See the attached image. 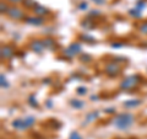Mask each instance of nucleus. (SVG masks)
<instances>
[{
    "label": "nucleus",
    "instance_id": "f257e3e1",
    "mask_svg": "<svg viewBox=\"0 0 147 139\" xmlns=\"http://www.w3.org/2000/svg\"><path fill=\"white\" fill-rule=\"evenodd\" d=\"M134 123H135V116L129 112L118 113L112 119V124L119 131H127Z\"/></svg>",
    "mask_w": 147,
    "mask_h": 139
},
{
    "label": "nucleus",
    "instance_id": "f03ea898",
    "mask_svg": "<svg viewBox=\"0 0 147 139\" xmlns=\"http://www.w3.org/2000/svg\"><path fill=\"white\" fill-rule=\"evenodd\" d=\"M36 123V118L33 116H27L25 118H16L11 122L12 128H15L16 131H26V129L31 128Z\"/></svg>",
    "mask_w": 147,
    "mask_h": 139
},
{
    "label": "nucleus",
    "instance_id": "7ed1b4c3",
    "mask_svg": "<svg viewBox=\"0 0 147 139\" xmlns=\"http://www.w3.org/2000/svg\"><path fill=\"white\" fill-rule=\"evenodd\" d=\"M141 81V76L137 75V74H134V75H130V76H126L124 80L120 82V89L121 90H130V89H134L139 85V82Z\"/></svg>",
    "mask_w": 147,
    "mask_h": 139
},
{
    "label": "nucleus",
    "instance_id": "20e7f679",
    "mask_svg": "<svg viewBox=\"0 0 147 139\" xmlns=\"http://www.w3.org/2000/svg\"><path fill=\"white\" fill-rule=\"evenodd\" d=\"M82 52V47H81V43L80 42H72L67 46V47L63 50V54L65 58H69L71 59L74 57H76V55L81 54Z\"/></svg>",
    "mask_w": 147,
    "mask_h": 139
},
{
    "label": "nucleus",
    "instance_id": "39448f33",
    "mask_svg": "<svg viewBox=\"0 0 147 139\" xmlns=\"http://www.w3.org/2000/svg\"><path fill=\"white\" fill-rule=\"evenodd\" d=\"M104 73L109 78H115L120 74V67L115 62H110L104 67Z\"/></svg>",
    "mask_w": 147,
    "mask_h": 139
},
{
    "label": "nucleus",
    "instance_id": "423d86ee",
    "mask_svg": "<svg viewBox=\"0 0 147 139\" xmlns=\"http://www.w3.org/2000/svg\"><path fill=\"white\" fill-rule=\"evenodd\" d=\"M6 15L10 17L11 20H15V21L25 20V18H26L24 11H22L20 7H16V6H12V7L9 9V11L6 12Z\"/></svg>",
    "mask_w": 147,
    "mask_h": 139
},
{
    "label": "nucleus",
    "instance_id": "0eeeda50",
    "mask_svg": "<svg viewBox=\"0 0 147 139\" xmlns=\"http://www.w3.org/2000/svg\"><path fill=\"white\" fill-rule=\"evenodd\" d=\"M30 49L32 52H34L37 54H40L44 52V43H43V40H33L32 42L30 43Z\"/></svg>",
    "mask_w": 147,
    "mask_h": 139
},
{
    "label": "nucleus",
    "instance_id": "6e6552de",
    "mask_svg": "<svg viewBox=\"0 0 147 139\" xmlns=\"http://www.w3.org/2000/svg\"><path fill=\"white\" fill-rule=\"evenodd\" d=\"M25 22L27 25H31V26H42L44 24V18L40 17V16H27L25 18Z\"/></svg>",
    "mask_w": 147,
    "mask_h": 139
},
{
    "label": "nucleus",
    "instance_id": "1a4fd4ad",
    "mask_svg": "<svg viewBox=\"0 0 147 139\" xmlns=\"http://www.w3.org/2000/svg\"><path fill=\"white\" fill-rule=\"evenodd\" d=\"M99 114H100V112L98 110H94V111H91V112H88L86 114V117H85V121L82 122V126H87V124H90L93 121H96V119L99 117Z\"/></svg>",
    "mask_w": 147,
    "mask_h": 139
},
{
    "label": "nucleus",
    "instance_id": "9d476101",
    "mask_svg": "<svg viewBox=\"0 0 147 139\" xmlns=\"http://www.w3.org/2000/svg\"><path fill=\"white\" fill-rule=\"evenodd\" d=\"M0 54H1L3 59H11L13 57V54H15V50H13L11 46H3Z\"/></svg>",
    "mask_w": 147,
    "mask_h": 139
},
{
    "label": "nucleus",
    "instance_id": "9b49d317",
    "mask_svg": "<svg viewBox=\"0 0 147 139\" xmlns=\"http://www.w3.org/2000/svg\"><path fill=\"white\" fill-rule=\"evenodd\" d=\"M142 104V100L141 99H130V100H126L123 102V106L126 108H136Z\"/></svg>",
    "mask_w": 147,
    "mask_h": 139
},
{
    "label": "nucleus",
    "instance_id": "f8f14e48",
    "mask_svg": "<svg viewBox=\"0 0 147 139\" xmlns=\"http://www.w3.org/2000/svg\"><path fill=\"white\" fill-rule=\"evenodd\" d=\"M33 11H34V14L37 16H44V15H48L49 14V10L45 6H43V5H40V4H36V6L33 7Z\"/></svg>",
    "mask_w": 147,
    "mask_h": 139
},
{
    "label": "nucleus",
    "instance_id": "ddd939ff",
    "mask_svg": "<svg viewBox=\"0 0 147 139\" xmlns=\"http://www.w3.org/2000/svg\"><path fill=\"white\" fill-rule=\"evenodd\" d=\"M43 43H44L45 49H48V50H54L55 48H57V42H55L53 38H50V37H48V38H44Z\"/></svg>",
    "mask_w": 147,
    "mask_h": 139
},
{
    "label": "nucleus",
    "instance_id": "4468645a",
    "mask_svg": "<svg viewBox=\"0 0 147 139\" xmlns=\"http://www.w3.org/2000/svg\"><path fill=\"white\" fill-rule=\"evenodd\" d=\"M69 104H70L71 107H74L75 110H81V108L85 107V102L80 99H71L69 101Z\"/></svg>",
    "mask_w": 147,
    "mask_h": 139
},
{
    "label": "nucleus",
    "instance_id": "2eb2a0df",
    "mask_svg": "<svg viewBox=\"0 0 147 139\" xmlns=\"http://www.w3.org/2000/svg\"><path fill=\"white\" fill-rule=\"evenodd\" d=\"M27 104H28L32 108H38V107H39V104H38V101H37V99H36L34 95H30V96H28Z\"/></svg>",
    "mask_w": 147,
    "mask_h": 139
},
{
    "label": "nucleus",
    "instance_id": "dca6fc26",
    "mask_svg": "<svg viewBox=\"0 0 147 139\" xmlns=\"http://www.w3.org/2000/svg\"><path fill=\"white\" fill-rule=\"evenodd\" d=\"M129 15L132 16L134 18H140L142 16V11H140L139 9L134 7V9H130V10H129Z\"/></svg>",
    "mask_w": 147,
    "mask_h": 139
},
{
    "label": "nucleus",
    "instance_id": "f3484780",
    "mask_svg": "<svg viewBox=\"0 0 147 139\" xmlns=\"http://www.w3.org/2000/svg\"><path fill=\"white\" fill-rule=\"evenodd\" d=\"M81 26L84 27L85 30H90V29L93 27V21L91 20V17H88V18H86V20H84L81 22Z\"/></svg>",
    "mask_w": 147,
    "mask_h": 139
},
{
    "label": "nucleus",
    "instance_id": "a211bd4d",
    "mask_svg": "<svg viewBox=\"0 0 147 139\" xmlns=\"http://www.w3.org/2000/svg\"><path fill=\"white\" fill-rule=\"evenodd\" d=\"M0 85H1L3 89H7V87H9V82H7L6 76L4 75V74L0 75Z\"/></svg>",
    "mask_w": 147,
    "mask_h": 139
},
{
    "label": "nucleus",
    "instance_id": "6ab92c4d",
    "mask_svg": "<svg viewBox=\"0 0 147 139\" xmlns=\"http://www.w3.org/2000/svg\"><path fill=\"white\" fill-rule=\"evenodd\" d=\"M87 9H88V3L84 1V0L80 1L79 5H77V10H79V11H85V10H87Z\"/></svg>",
    "mask_w": 147,
    "mask_h": 139
},
{
    "label": "nucleus",
    "instance_id": "aec40b11",
    "mask_svg": "<svg viewBox=\"0 0 147 139\" xmlns=\"http://www.w3.org/2000/svg\"><path fill=\"white\" fill-rule=\"evenodd\" d=\"M100 15H102V12H100L98 9H92V10H90V12H88V17H97Z\"/></svg>",
    "mask_w": 147,
    "mask_h": 139
},
{
    "label": "nucleus",
    "instance_id": "412c9836",
    "mask_svg": "<svg viewBox=\"0 0 147 139\" xmlns=\"http://www.w3.org/2000/svg\"><path fill=\"white\" fill-rule=\"evenodd\" d=\"M136 9H139L140 11H142L144 10V9L146 7V1L145 0H137L136 1V6H135Z\"/></svg>",
    "mask_w": 147,
    "mask_h": 139
},
{
    "label": "nucleus",
    "instance_id": "4be33fe9",
    "mask_svg": "<svg viewBox=\"0 0 147 139\" xmlns=\"http://www.w3.org/2000/svg\"><path fill=\"white\" fill-rule=\"evenodd\" d=\"M80 59H81V62H84V63H90L92 61V57H91L90 54L84 53V54L80 55Z\"/></svg>",
    "mask_w": 147,
    "mask_h": 139
},
{
    "label": "nucleus",
    "instance_id": "5701e85b",
    "mask_svg": "<svg viewBox=\"0 0 147 139\" xmlns=\"http://www.w3.org/2000/svg\"><path fill=\"white\" fill-rule=\"evenodd\" d=\"M76 94L80 95V96H85V95L87 94V87H85V86H79V87L76 89Z\"/></svg>",
    "mask_w": 147,
    "mask_h": 139
},
{
    "label": "nucleus",
    "instance_id": "b1692460",
    "mask_svg": "<svg viewBox=\"0 0 147 139\" xmlns=\"http://www.w3.org/2000/svg\"><path fill=\"white\" fill-rule=\"evenodd\" d=\"M139 31H140V33H142V35H146V36H147V21L142 22V24L140 25V27H139Z\"/></svg>",
    "mask_w": 147,
    "mask_h": 139
},
{
    "label": "nucleus",
    "instance_id": "393cba45",
    "mask_svg": "<svg viewBox=\"0 0 147 139\" xmlns=\"http://www.w3.org/2000/svg\"><path fill=\"white\" fill-rule=\"evenodd\" d=\"M81 40H84V41H86V42H90V43H94L96 42V40L93 38L92 36H88V35H86V33H84L81 36Z\"/></svg>",
    "mask_w": 147,
    "mask_h": 139
},
{
    "label": "nucleus",
    "instance_id": "a878e982",
    "mask_svg": "<svg viewBox=\"0 0 147 139\" xmlns=\"http://www.w3.org/2000/svg\"><path fill=\"white\" fill-rule=\"evenodd\" d=\"M69 139H84V138L81 137V134L77 131H72L70 133V136H69Z\"/></svg>",
    "mask_w": 147,
    "mask_h": 139
},
{
    "label": "nucleus",
    "instance_id": "bb28decb",
    "mask_svg": "<svg viewBox=\"0 0 147 139\" xmlns=\"http://www.w3.org/2000/svg\"><path fill=\"white\" fill-rule=\"evenodd\" d=\"M9 9H10V7L6 5L5 1H1V3H0V12H1V14H6V12L9 11Z\"/></svg>",
    "mask_w": 147,
    "mask_h": 139
},
{
    "label": "nucleus",
    "instance_id": "cd10ccee",
    "mask_svg": "<svg viewBox=\"0 0 147 139\" xmlns=\"http://www.w3.org/2000/svg\"><path fill=\"white\" fill-rule=\"evenodd\" d=\"M24 5L26 7H34L36 6V1L34 0H24Z\"/></svg>",
    "mask_w": 147,
    "mask_h": 139
},
{
    "label": "nucleus",
    "instance_id": "c85d7f7f",
    "mask_svg": "<svg viewBox=\"0 0 147 139\" xmlns=\"http://www.w3.org/2000/svg\"><path fill=\"white\" fill-rule=\"evenodd\" d=\"M104 113H107V114L115 113V108H114V107H108V108H105V110H104Z\"/></svg>",
    "mask_w": 147,
    "mask_h": 139
},
{
    "label": "nucleus",
    "instance_id": "c756f323",
    "mask_svg": "<svg viewBox=\"0 0 147 139\" xmlns=\"http://www.w3.org/2000/svg\"><path fill=\"white\" fill-rule=\"evenodd\" d=\"M91 1H93L96 5H104L107 3V0H91Z\"/></svg>",
    "mask_w": 147,
    "mask_h": 139
},
{
    "label": "nucleus",
    "instance_id": "7c9ffc66",
    "mask_svg": "<svg viewBox=\"0 0 147 139\" xmlns=\"http://www.w3.org/2000/svg\"><path fill=\"white\" fill-rule=\"evenodd\" d=\"M123 43H112V44H110V47H112V48H120V47H123Z\"/></svg>",
    "mask_w": 147,
    "mask_h": 139
},
{
    "label": "nucleus",
    "instance_id": "2f4dec72",
    "mask_svg": "<svg viewBox=\"0 0 147 139\" xmlns=\"http://www.w3.org/2000/svg\"><path fill=\"white\" fill-rule=\"evenodd\" d=\"M90 100L91 101H98L99 100V96L98 95H91L90 96Z\"/></svg>",
    "mask_w": 147,
    "mask_h": 139
},
{
    "label": "nucleus",
    "instance_id": "473e14b6",
    "mask_svg": "<svg viewBox=\"0 0 147 139\" xmlns=\"http://www.w3.org/2000/svg\"><path fill=\"white\" fill-rule=\"evenodd\" d=\"M7 1L11 4H20V3H24V0H7Z\"/></svg>",
    "mask_w": 147,
    "mask_h": 139
},
{
    "label": "nucleus",
    "instance_id": "72a5a7b5",
    "mask_svg": "<svg viewBox=\"0 0 147 139\" xmlns=\"http://www.w3.org/2000/svg\"><path fill=\"white\" fill-rule=\"evenodd\" d=\"M43 84H50V79H49V78L44 79V80H43Z\"/></svg>",
    "mask_w": 147,
    "mask_h": 139
},
{
    "label": "nucleus",
    "instance_id": "f704fd0d",
    "mask_svg": "<svg viewBox=\"0 0 147 139\" xmlns=\"http://www.w3.org/2000/svg\"><path fill=\"white\" fill-rule=\"evenodd\" d=\"M47 106H48V107H52V101H50V100L47 101Z\"/></svg>",
    "mask_w": 147,
    "mask_h": 139
}]
</instances>
